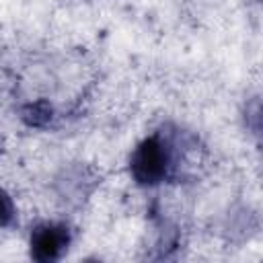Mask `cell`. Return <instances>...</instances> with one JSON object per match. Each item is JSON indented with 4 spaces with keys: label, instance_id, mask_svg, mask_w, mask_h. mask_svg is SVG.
Returning a JSON list of instances; mask_svg holds the SVG:
<instances>
[{
    "label": "cell",
    "instance_id": "obj_1",
    "mask_svg": "<svg viewBox=\"0 0 263 263\" xmlns=\"http://www.w3.org/2000/svg\"><path fill=\"white\" fill-rule=\"evenodd\" d=\"M171 168H173V150L171 144L160 134L142 140L132 152L129 173L138 185L154 187L168 177Z\"/></svg>",
    "mask_w": 263,
    "mask_h": 263
},
{
    "label": "cell",
    "instance_id": "obj_2",
    "mask_svg": "<svg viewBox=\"0 0 263 263\" xmlns=\"http://www.w3.org/2000/svg\"><path fill=\"white\" fill-rule=\"evenodd\" d=\"M70 245V230L66 224L45 222L33 228L31 232V257L35 261L47 263L62 257Z\"/></svg>",
    "mask_w": 263,
    "mask_h": 263
},
{
    "label": "cell",
    "instance_id": "obj_3",
    "mask_svg": "<svg viewBox=\"0 0 263 263\" xmlns=\"http://www.w3.org/2000/svg\"><path fill=\"white\" fill-rule=\"evenodd\" d=\"M23 119L29 123V125H35V127H41L45 125L49 119H51V105L47 101H37V103H31L23 109Z\"/></svg>",
    "mask_w": 263,
    "mask_h": 263
},
{
    "label": "cell",
    "instance_id": "obj_4",
    "mask_svg": "<svg viewBox=\"0 0 263 263\" xmlns=\"http://www.w3.org/2000/svg\"><path fill=\"white\" fill-rule=\"evenodd\" d=\"M14 220V203L10 199V195L0 189V228H6L8 224H12Z\"/></svg>",
    "mask_w": 263,
    "mask_h": 263
}]
</instances>
